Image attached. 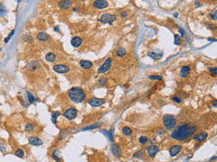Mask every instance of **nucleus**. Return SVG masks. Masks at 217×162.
<instances>
[{
  "label": "nucleus",
  "mask_w": 217,
  "mask_h": 162,
  "mask_svg": "<svg viewBox=\"0 0 217 162\" xmlns=\"http://www.w3.org/2000/svg\"><path fill=\"white\" fill-rule=\"evenodd\" d=\"M208 70H209L210 72L212 73L213 75H216V73H217V68H215V67H209V68H208Z\"/></svg>",
  "instance_id": "nucleus-32"
},
{
  "label": "nucleus",
  "mask_w": 217,
  "mask_h": 162,
  "mask_svg": "<svg viewBox=\"0 0 217 162\" xmlns=\"http://www.w3.org/2000/svg\"><path fill=\"white\" fill-rule=\"evenodd\" d=\"M141 154H143V151H142V150H140V151H138L137 153H136L134 157L135 158H141V157H142V155H141Z\"/></svg>",
  "instance_id": "nucleus-40"
},
{
  "label": "nucleus",
  "mask_w": 217,
  "mask_h": 162,
  "mask_svg": "<svg viewBox=\"0 0 217 162\" xmlns=\"http://www.w3.org/2000/svg\"><path fill=\"white\" fill-rule=\"evenodd\" d=\"M181 149H182V147H181L180 145H174V146H172L169 150L170 156H171V157H175V156H176V155L180 152Z\"/></svg>",
  "instance_id": "nucleus-14"
},
{
  "label": "nucleus",
  "mask_w": 217,
  "mask_h": 162,
  "mask_svg": "<svg viewBox=\"0 0 217 162\" xmlns=\"http://www.w3.org/2000/svg\"><path fill=\"white\" fill-rule=\"evenodd\" d=\"M108 2L106 0H96L93 2V6L97 9H104L108 6Z\"/></svg>",
  "instance_id": "nucleus-9"
},
{
  "label": "nucleus",
  "mask_w": 217,
  "mask_h": 162,
  "mask_svg": "<svg viewBox=\"0 0 217 162\" xmlns=\"http://www.w3.org/2000/svg\"><path fill=\"white\" fill-rule=\"evenodd\" d=\"M64 117L68 120H73L76 116H77V110L73 107H70L68 109L65 110V112L63 113Z\"/></svg>",
  "instance_id": "nucleus-6"
},
{
  "label": "nucleus",
  "mask_w": 217,
  "mask_h": 162,
  "mask_svg": "<svg viewBox=\"0 0 217 162\" xmlns=\"http://www.w3.org/2000/svg\"><path fill=\"white\" fill-rule=\"evenodd\" d=\"M172 100L175 103H181V101H182L181 97L177 96V95H174V96H172Z\"/></svg>",
  "instance_id": "nucleus-35"
},
{
  "label": "nucleus",
  "mask_w": 217,
  "mask_h": 162,
  "mask_svg": "<svg viewBox=\"0 0 217 162\" xmlns=\"http://www.w3.org/2000/svg\"><path fill=\"white\" fill-rule=\"evenodd\" d=\"M28 141L34 146H40L43 144V140L38 137H30L28 139Z\"/></svg>",
  "instance_id": "nucleus-17"
},
{
  "label": "nucleus",
  "mask_w": 217,
  "mask_h": 162,
  "mask_svg": "<svg viewBox=\"0 0 217 162\" xmlns=\"http://www.w3.org/2000/svg\"><path fill=\"white\" fill-rule=\"evenodd\" d=\"M45 60H47L48 62H53L56 60V56L54 53L52 52H48L47 54L45 55Z\"/></svg>",
  "instance_id": "nucleus-22"
},
{
  "label": "nucleus",
  "mask_w": 217,
  "mask_h": 162,
  "mask_svg": "<svg viewBox=\"0 0 217 162\" xmlns=\"http://www.w3.org/2000/svg\"><path fill=\"white\" fill-rule=\"evenodd\" d=\"M148 56L150 58H152L153 60H160L161 58L163 57V52L161 51H152V52H148Z\"/></svg>",
  "instance_id": "nucleus-19"
},
{
  "label": "nucleus",
  "mask_w": 217,
  "mask_h": 162,
  "mask_svg": "<svg viewBox=\"0 0 217 162\" xmlns=\"http://www.w3.org/2000/svg\"><path fill=\"white\" fill-rule=\"evenodd\" d=\"M35 125L34 124H31V123H28V124L25 125V131L26 132H33L34 129H35Z\"/></svg>",
  "instance_id": "nucleus-28"
},
{
  "label": "nucleus",
  "mask_w": 217,
  "mask_h": 162,
  "mask_svg": "<svg viewBox=\"0 0 217 162\" xmlns=\"http://www.w3.org/2000/svg\"><path fill=\"white\" fill-rule=\"evenodd\" d=\"M190 70H191L190 66H183V67L181 68V70H180V77H187L188 75H189Z\"/></svg>",
  "instance_id": "nucleus-15"
},
{
  "label": "nucleus",
  "mask_w": 217,
  "mask_h": 162,
  "mask_svg": "<svg viewBox=\"0 0 217 162\" xmlns=\"http://www.w3.org/2000/svg\"><path fill=\"white\" fill-rule=\"evenodd\" d=\"M174 43H175V45L181 44V37H180L179 35L175 34V40H174Z\"/></svg>",
  "instance_id": "nucleus-30"
},
{
  "label": "nucleus",
  "mask_w": 217,
  "mask_h": 162,
  "mask_svg": "<svg viewBox=\"0 0 217 162\" xmlns=\"http://www.w3.org/2000/svg\"><path fill=\"white\" fill-rule=\"evenodd\" d=\"M68 97L74 103H82L86 98V94L80 87H72L68 92Z\"/></svg>",
  "instance_id": "nucleus-2"
},
{
  "label": "nucleus",
  "mask_w": 217,
  "mask_h": 162,
  "mask_svg": "<svg viewBox=\"0 0 217 162\" xmlns=\"http://www.w3.org/2000/svg\"><path fill=\"white\" fill-rule=\"evenodd\" d=\"M149 78L150 79L160 80V79H162L163 77H162V76H159V75H151V76H149Z\"/></svg>",
  "instance_id": "nucleus-33"
},
{
  "label": "nucleus",
  "mask_w": 217,
  "mask_h": 162,
  "mask_svg": "<svg viewBox=\"0 0 217 162\" xmlns=\"http://www.w3.org/2000/svg\"><path fill=\"white\" fill-rule=\"evenodd\" d=\"M37 39L40 41V42H46V41H48L50 39V35L44 32H39L37 34Z\"/></svg>",
  "instance_id": "nucleus-18"
},
{
  "label": "nucleus",
  "mask_w": 217,
  "mask_h": 162,
  "mask_svg": "<svg viewBox=\"0 0 217 162\" xmlns=\"http://www.w3.org/2000/svg\"><path fill=\"white\" fill-rule=\"evenodd\" d=\"M111 58H108L107 60H105L104 63H103L100 68H99V69H98V73L99 74H102V73H105L107 72L108 70L110 69V65H111Z\"/></svg>",
  "instance_id": "nucleus-5"
},
{
  "label": "nucleus",
  "mask_w": 217,
  "mask_h": 162,
  "mask_svg": "<svg viewBox=\"0 0 217 162\" xmlns=\"http://www.w3.org/2000/svg\"><path fill=\"white\" fill-rule=\"evenodd\" d=\"M60 112H53L52 113V121L53 123H56V121H57V118L60 116Z\"/></svg>",
  "instance_id": "nucleus-25"
},
{
  "label": "nucleus",
  "mask_w": 217,
  "mask_h": 162,
  "mask_svg": "<svg viewBox=\"0 0 217 162\" xmlns=\"http://www.w3.org/2000/svg\"><path fill=\"white\" fill-rule=\"evenodd\" d=\"M80 65H81V67L83 68V69H90V68L92 67V62L91 61H90V60H81L80 61Z\"/></svg>",
  "instance_id": "nucleus-20"
},
{
  "label": "nucleus",
  "mask_w": 217,
  "mask_h": 162,
  "mask_svg": "<svg viewBox=\"0 0 217 162\" xmlns=\"http://www.w3.org/2000/svg\"><path fill=\"white\" fill-rule=\"evenodd\" d=\"M58 152H59L58 150H54V151L52 152V158H53V159H54V160H56V161H57V162H60L61 161V158L57 155Z\"/></svg>",
  "instance_id": "nucleus-29"
},
{
  "label": "nucleus",
  "mask_w": 217,
  "mask_h": 162,
  "mask_svg": "<svg viewBox=\"0 0 217 162\" xmlns=\"http://www.w3.org/2000/svg\"><path fill=\"white\" fill-rule=\"evenodd\" d=\"M98 125H99V123H95V124H92V125H90V126H89V127L83 128V131H85V130H90V129H93V128H97Z\"/></svg>",
  "instance_id": "nucleus-38"
},
{
  "label": "nucleus",
  "mask_w": 217,
  "mask_h": 162,
  "mask_svg": "<svg viewBox=\"0 0 217 162\" xmlns=\"http://www.w3.org/2000/svg\"><path fill=\"white\" fill-rule=\"evenodd\" d=\"M73 10H74L75 12H78V10H79V8H74V9H73Z\"/></svg>",
  "instance_id": "nucleus-46"
},
{
  "label": "nucleus",
  "mask_w": 217,
  "mask_h": 162,
  "mask_svg": "<svg viewBox=\"0 0 217 162\" xmlns=\"http://www.w3.org/2000/svg\"><path fill=\"white\" fill-rule=\"evenodd\" d=\"M15 155H16L18 158H24V156H25V151H24L22 149H18V150H16V151H15Z\"/></svg>",
  "instance_id": "nucleus-27"
},
{
  "label": "nucleus",
  "mask_w": 217,
  "mask_h": 162,
  "mask_svg": "<svg viewBox=\"0 0 217 162\" xmlns=\"http://www.w3.org/2000/svg\"><path fill=\"white\" fill-rule=\"evenodd\" d=\"M108 137L111 141H113V129H111L110 132H108Z\"/></svg>",
  "instance_id": "nucleus-37"
},
{
  "label": "nucleus",
  "mask_w": 217,
  "mask_h": 162,
  "mask_svg": "<svg viewBox=\"0 0 217 162\" xmlns=\"http://www.w3.org/2000/svg\"><path fill=\"white\" fill-rule=\"evenodd\" d=\"M138 141H139V143H141V144H145V143L147 142V137H146V136H141V137H139V139H138Z\"/></svg>",
  "instance_id": "nucleus-31"
},
{
  "label": "nucleus",
  "mask_w": 217,
  "mask_h": 162,
  "mask_svg": "<svg viewBox=\"0 0 217 162\" xmlns=\"http://www.w3.org/2000/svg\"><path fill=\"white\" fill-rule=\"evenodd\" d=\"M215 159H216V156H215V157H213L211 160H210V161H214V160H215Z\"/></svg>",
  "instance_id": "nucleus-45"
},
{
  "label": "nucleus",
  "mask_w": 217,
  "mask_h": 162,
  "mask_svg": "<svg viewBox=\"0 0 217 162\" xmlns=\"http://www.w3.org/2000/svg\"><path fill=\"white\" fill-rule=\"evenodd\" d=\"M53 70H54L55 72L57 73H60V74H64V73H67L69 72V67L66 66V65H63V64H57V65H54L53 66Z\"/></svg>",
  "instance_id": "nucleus-7"
},
{
  "label": "nucleus",
  "mask_w": 217,
  "mask_h": 162,
  "mask_svg": "<svg viewBox=\"0 0 217 162\" xmlns=\"http://www.w3.org/2000/svg\"><path fill=\"white\" fill-rule=\"evenodd\" d=\"M122 132L124 133L125 135H127V136H130V135H132V130L130 129L129 127H124L122 129Z\"/></svg>",
  "instance_id": "nucleus-26"
},
{
  "label": "nucleus",
  "mask_w": 217,
  "mask_h": 162,
  "mask_svg": "<svg viewBox=\"0 0 217 162\" xmlns=\"http://www.w3.org/2000/svg\"><path fill=\"white\" fill-rule=\"evenodd\" d=\"M105 103L104 99H101V98H96V97H92L90 98L89 101H88V104L93 107H98V106H100L102 105Z\"/></svg>",
  "instance_id": "nucleus-8"
},
{
  "label": "nucleus",
  "mask_w": 217,
  "mask_h": 162,
  "mask_svg": "<svg viewBox=\"0 0 217 162\" xmlns=\"http://www.w3.org/2000/svg\"><path fill=\"white\" fill-rule=\"evenodd\" d=\"M196 126L195 125H190L185 123V124L179 125L177 128H175L171 133L172 139L175 140H183L185 139H188L192 136L196 131Z\"/></svg>",
  "instance_id": "nucleus-1"
},
{
  "label": "nucleus",
  "mask_w": 217,
  "mask_h": 162,
  "mask_svg": "<svg viewBox=\"0 0 217 162\" xmlns=\"http://www.w3.org/2000/svg\"><path fill=\"white\" fill-rule=\"evenodd\" d=\"M208 137V134H207V132H199V133H197L194 136V140L197 142H202L204 140H206V138Z\"/></svg>",
  "instance_id": "nucleus-12"
},
{
  "label": "nucleus",
  "mask_w": 217,
  "mask_h": 162,
  "mask_svg": "<svg viewBox=\"0 0 217 162\" xmlns=\"http://www.w3.org/2000/svg\"><path fill=\"white\" fill-rule=\"evenodd\" d=\"M127 16H128V13L126 12V11H123V12H121V14H120V17L125 18V17H127Z\"/></svg>",
  "instance_id": "nucleus-41"
},
{
  "label": "nucleus",
  "mask_w": 217,
  "mask_h": 162,
  "mask_svg": "<svg viewBox=\"0 0 217 162\" xmlns=\"http://www.w3.org/2000/svg\"><path fill=\"white\" fill-rule=\"evenodd\" d=\"M14 33H15V30H13L12 32H11L10 33H9V35H8L7 37H6V38H5V43H7V42H8V41H9V39H10V38L12 37V35L14 34Z\"/></svg>",
  "instance_id": "nucleus-39"
},
{
  "label": "nucleus",
  "mask_w": 217,
  "mask_h": 162,
  "mask_svg": "<svg viewBox=\"0 0 217 162\" xmlns=\"http://www.w3.org/2000/svg\"><path fill=\"white\" fill-rule=\"evenodd\" d=\"M212 105H214V106H216V105H217V100L216 99H215L214 101H213V102H212Z\"/></svg>",
  "instance_id": "nucleus-42"
},
{
  "label": "nucleus",
  "mask_w": 217,
  "mask_h": 162,
  "mask_svg": "<svg viewBox=\"0 0 217 162\" xmlns=\"http://www.w3.org/2000/svg\"><path fill=\"white\" fill-rule=\"evenodd\" d=\"M178 30H179V32H181V35H185V32H184V30H183L182 28H179V29H178Z\"/></svg>",
  "instance_id": "nucleus-43"
},
{
  "label": "nucleus",
  "mask_w": 217,
  "mask_h": 162,
  "mask_svg": "<svg viewBox=\"0 0 217 162\" xmlns=\"http://www.w3.org/2000/svg\"><path fill=\"white\" fill-rule=\"evenodd\" d=\"M40 67H41V65L37 60H33V61H31V62L29 63V65H28V69L35 70V69H37L38 68H40Z\"/></svg>",
  "instance_id": "nucleus-21"
},
{
  "label": "nucleus",
  "mask_w": 217,
  "mask_h": 162,
  "mask_svg": "<svg viewBox=\"0 0 217 162\" xmlns=\"http://www.w3.org/2000/svg\"><path fill=\"white\" fill-rule=\"evenodd\" d=\"M111 152L116 158H120L121 156V148L120 147V145L113 144L111 147Z\"/></svg>",
  "instance_id": "nucleus-13"
},
{
  "label": "nucleus",
  "mask_w": 217,
  "mask_h": 162,
  "mask_svg": "<svg viewBox=\"0 0 217 162\" xmlns=\"http://www.w3.org/2000/svg\"><path fill=\"white\" fill-rule=\"evenodd\" d=\"M0 118H1V114H0Z\"/></svg>",
  "instance_id": "nucleus-47"
},
{
  "label": "nucleus",
  "mask_w": 217,
  "mask_h": 162,
  "mask_svg": "<svg viewBox=\"0 0 217 162\" xmlns=\"http://www.w3.org/2000/svg\"><path fill=\"white\" fill-rule=\"evenodd\" d=\"M163 124H164L166 129L172 130L176 125V120H175V118L173 115H167L163 117Z\"/></svg>",
  "instance_id": "nucleus-3"
},
{
  "label": "nucleus",
  "mask_w": 217,
  "mask_h": 162,
  "mask_svg": "<svg viewBox=\"0 0 217 162\" xmlns=\"http://www.w3.org/2000/svg\"><path fill=\"white\" fill-rule=\"evenodd\" d=\"M116 15L112 14H103L100 17V21L102 23H112L116 20Z\"/></svg>",
  "instance_id": "nucleus-4"
},
{
  "label": "nucleus",
  "mask_w": 217,
  "mask_h": 162,
  "mask_svg": "<svg viewBox=\"0 0 217 162\" xmlns=\"http://www.w3.org/2000/svg\"><path fill=\"white\" fill-rule=\"evenodd\" d=\"M107 82H108V79L107 78H105V77H101V78H100L99 81H98V83H99L100 85H105Z\"/></svg>",
  "instance_id": "nucleus-34"
},
{
  "label": "nucleus",
  "mask_w": 217,
  "mask_h": 162,
  "mask_svg": "<svg viewBox=\"0 0 217 162\" xmlns=\"http://www.w3.org/2000/svg\"><path fill=\"white\" fill-rule=\"evenodd\" d=\"M73 3L72 1H69V0H62V1H60L58 3V5L59 7L62 9V10H67L72 5Z\"/></svg>",
  "instance_id": "nucleus-11"
},
{
  "label": "nucleus",
  "mask_w": 217,
  "mask_h": 162,
  "mask_svg": "<svg viewBox=\"0 0 217 162\" xmlns=\"http://www.w3.org/2000/svg\"><path fill=\"white\" fill-rule=\"evenodd\" d=\"M211 17H212L213 20H216L217 19V11H213L212 13H211Z\"/></svg>",
  "instance_id": "nucleus-36"
},
{
  "label": "nucleus",
  "mask_w": 217,
  "mask_h": 162,
  "mask_svg": "<svg viewBox=\"0 0 217 162\" xmlns=\"http://www.w3.org/2000/svg\"><path fill=\"white\" fill-rule=\"evenodd\" d=\"M208 40H209V41H212V42H215V41H216V40H215V38H209Z\"/></svg>",
  "instance_id": "nucleus-44"
},
{
  "label": "nucleus",
  "mask_w": 217,
  "mask_h": 162,
  "mask_svg": "<svg viewBox=\"0 0 217 162\" xmlns=\"http://www.w3.org/2000/svg\"><path fill=\"white\" fill-rule=\"evenodd\" d=\"M159 151V148L156 146V145H151L147 148V154L150 158H155V156L157 155V152Z\"/></svg>",
  "instance_id": "nucleus-10"
},
{
  "label": "nucleus",
  "mask_w": 217,
  "mask_h": 162,
  "mask_svg": "<svg viewBox=\"0 0 217 162\" xmlns=\"http://www.w3.org/2000/svg\"><path fill=\"white\" fill-rule=\"evenodd\" d=\"M71 43H72V45L74 48H78V47H80L81 45H82V43H83V39L81 37H79V36H75V37H73L72 39Z\"/></svg>",
  "instance_id": "nucleus-16"
},
{
  "label": "nucleus",
  "mask_w": 217,
  "mask_h": 162,
  "mask_svg": "<svg viewBox=\"0 0 217 162\" xmlns=\"http://www.w3.org/2000/svg\"><path fill=\"white\" fill-rule=\"evenodd\" d=\"M26 95H27L28 102H29V104H33V103L35 102V100H36V99H35V97L32 95V93L29 92V91H27V92H26Z\"/></svg>",
  "instance_id": "nucleus-24"
},
{
  "label": "nucleus",
  "mask_w": 217,
  "mask_h": 162,
  "mask_svg": "<svg viewBox=\"0 0 217 162\" xmlns=\"http://www.w3.org/2000/svg\"><path fill=\"white\" fill-rule=\"evenodd\" d=\"M116 54H117L118 57H123L125 54H126V50H125V48L123 47H120L117 50V51H116Z\"/></svg>",
  "instance_id": "nucleus-23"
},
{
  "label": "nucleus",
  "mask_w": 217,
  "mask_h": 162,
  "mask_svg": "<svg viewBox=\"0 0 217 162\" xmlns=\"http://www.w3.org/2000/svg\"><path fill=\"white\" fill-rule=\"evenodd\" d=\"M0 51H1V49H0Z\"/></svg>",
  "instance_id": "nucleus-48"
}]
</instances>
